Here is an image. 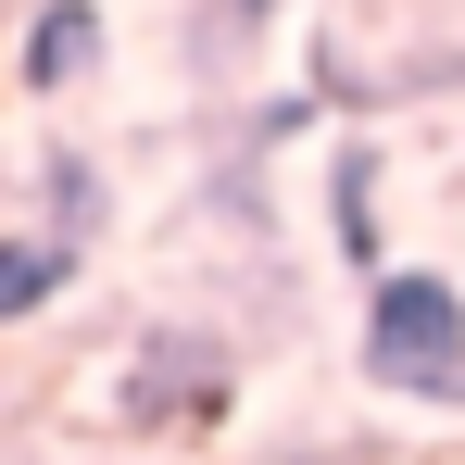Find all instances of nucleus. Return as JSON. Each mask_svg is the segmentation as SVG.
Wrapping results in <instances>:
<instances>
[{"instance_id": "f257e3e1", "label": "nucleus", "mask_w": 465, "mask_h": 465, "mask_svg": "<svg viewBox=\"0 0 465 465\" xmlns=\"http://www.w3.org/2000/svg\"><path fill=\"white\" fill-rule=\"evenodd\" d=\"M365 378L402 390V402H465V290L440 264L365 277Z\"/></svg>"}, {"instance_id": "20e7f679", "label": "nucleus", "mask_w": 465, "mask_h": 465, "mask_svg": "<svg viewBox=\"0 0 465 465\" xmlns=\"http://www.w3.org/2000/svg\"><path fill=\"white\" fill-rule=\"evenodd\" d=\"M64 290H76V239H51V227H13V239H0V327H38Z\"/></svg>"}, {"instance_id": "f03ea898", "label": "nucleus", "mask_w": 465, "mask_h": 465, "mask_svg": "<svg viewBox=\"0 0 465 465\" xmlns=\"http://www.w3.org/2000/svg\"><path fill=\"white\" fill-rule=\"evenodd\" d=\"M227 402H239V352L214 327H152L126 352V415L139 428H214Z\"/></svg>"}, {"instance_id": "39448f33", "label": "nucleus", "mask_w": 465, "mask_h": 465, "mask_svg": "<svg viewBox=\"0 0 465 465\" xmlns=\"http://www.w3.org/2000/svg\"><path fill=\"white\" fill-rule=\"evenodd\" d=\"M327 227H340V252H352L365 277L390 264V252H378V152H340V163H327Z\"/></svg>"}, {"instance_id": "7ed1b4c3", "label": "nucleus", "mask_w": 465, "mask_h": 465, "mask_svg": "<svg viewBox=\"0 0 465 465\" xmlns=\"http://www.w3.org/2000/svg\"><path fill=\"white\" fill-rule=\"evenodd\" d=\"M101 51H114V13H101V0H38L25 38H13V64H25L38 101H51V88H88V76H101Z\"/></svg>"}]
</instances>
